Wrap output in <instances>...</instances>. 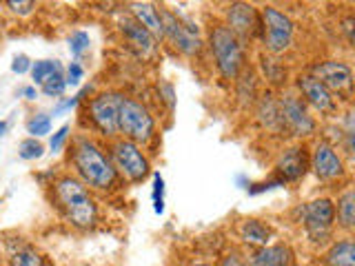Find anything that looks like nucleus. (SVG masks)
<instances>
[{
	"label": "nucleus",
	"mask_w": 355,
	"mask_h": 266,
	"mask_svg": "<svg viewBox=\"0 0 355 266\" xmlns=\"http://www.w3.org/2000/svg\"><path fill=\"white\" fill-rule=\"evenodd\" d=\"M73 162L78 173L83 175V180L96 188H109L116 180V169L111 166V162L87 140H80L76 144Z\"/></svg>",
	"instance_id": "obj_1"
},
{
	"label": "nucleus",
	"mask_w": 355,
	"mask_h": 266,
	"mask_svg": "<svg viewBox=\"0 0 355 266\" xmlns=\"http://www.w3.org/2000/svg\"><path fill=\"white\" fill-rule=\"evenodd\" d=\"M55 193H58L67 215H69V220L76 227L89 229L96 222V204L80 182L73 180V177H62V180H58V184H55Z\"/></svg>",
	"instance_id": "obj_2"
},
{
	"label": "nucleus",
	"mask_w": 355,
	"mask_h": 266,
	"mask_svg": "<svg viewBox=\"0 0 355 266\" xmlns=\"http://www.w3.org/2000/svg\"><path fill=\"white\" fill-rule=\"evenodd\" d=\"M211 49L225 78H236L242 64V47L229 27H216L211 31Z\"/></svg>",
	"instance_id": "obj_3"
},
{
	"label": "nucleus",
	"mask_w": 355,
	"mask_h": 266,
	"mask_svg": "<svg viewBox=\"0 0 355 266\" xmlns=\"http://www.w3.org/2000/svg\"><path fill=\"white\" fill-rule=\"evenodd\" d=\"M118 131L136 142H147L153 136V118L142 105L133 100H122L118 111Z\"/></svg>",
	"instance_id": "obj_4"
},
{
	"label": "nucleus",
	"mask_w": 355,
	"mask_h": 266,
	"mask_svg": "<svg viewBox=\"0 0 355 266\" xmlns=\"http://www.w3.org/2000/svg\"><path fill=\"white\" fill-rule=\"evenodd\" d=\"M264 44L271 53L284 51L293 38V22L275 7L264 9Z\"/></svg>",
	"instance_id": "obj_5"
},
{
	"label": "nucleus",
	"mask_w": 355,
	"mask_h": 266,
	"mask_svg": "<svg viewBox=\"0 0 355 266\" xmlns=\"http://www.w3.org/2000/svg\"><path fill=\"white\" fill-rule=\"evenodd\" d=\"M160 16V22H162V36L169 38L178 49L193 55L200 51V38H198V27H193L191 22L189 25H182L180 20H178L173 14H169V11H162Z\"/></svg>",
	"instance_id": "obj_6"
},
{
	"label": "nucleus",
	"mask_w": 355,
	"mask_h": 266,
	"mask_svg": "<svg viewBox=\"0 0 355 266\" xmlns=\"http://www.w3.org/2000/svg\"><path fill=\"white\" fill-rule=\"evenodd\" d=\"M304 227L313 242H324L329 238V231L336 218V209L329 200H315L304 206Z\"/></svg>",
	"instance_id": "obj_7"
},
{
	"label": "nucleus",
	"mask_w": 355,
	"mask_h": 266,
	"mask_svg": "<svg viewBox=\"0 0 355 266\" xmlns=\"http://www.w3.org/2000/svg\"><path fill=\"white\" fill-rule=\"evenodd\" d=\"M114 158L118 162V169L125 173L129 180L138 182L149 173V162L140 153V149L129 140H122L114 147Z\"/></svg>",
	"instance_id": "obj_8"
},
{
	"label": "nucleus",
	"mask_w": 355,
	"mask_h": 266,
	"mask_svg": "<svg viewBox=\"0 0 355 266\" xmlns=\"http://www.w3.org/2000/svg\"><path fill=\"white\" fill-rule=\"evenodd\" d=\"M122 100L125 98L118 94H103L89 105L94 122L107 133V136H116L118 133V111H120Z\"/></svg>",
	"instance_id": "obj_9"
},
{
	"label": "nucleus",
	"mask_w": 355,
	"mask_h": 266,
	"mask_svg": "<svg viewBox=\"0 0 355 266\" xmlns=\"http://www.w3.org/2000/svg\"><path fill=\"white\" fill-rule=\"evenodd\" d=\"M280 114H282V122H286L295 136H311L315 129V122L306 114L304 105L300 103L295 96H284L280 103Z\"/></svg>",
	"instance_id": "obj_10"
},
{
	"label": "nucleus",
	"mask_w": 355,
	"mask_h": 266,
	"mask_svg": "<svg viewBox=\"0 0 355 266\" xmlns=\"http://www.w3.org/2000/svg\"><path fill=\"white\" fill-rule=\"evenodd\" d=\"M313 78L324 85L329 91H351L353 78H351V69L342 62H322L313 69Z\"/></svg>",
	"instance_id": "obj_11"
},
{
	"label": "nucleus",
	"mask_w": 355,
	"mask_h": 266,
	"mask_svg": "<svg viewBox=\"0 0 355 266\" xmlns=\"http://www.w3.org/2000/svg\"><path fill=\"white\" fill-rule=\"evenodd\" d=\"M229 31L233 36H251L258 27V16H255V9L247 3H236L229 7Z\"/></svg>",
	"instance_id": "obj_12"
},
{
	"label": "nucleus",
	"mask_w": 355,
	"mask_h": 266,
	"mask_svg": "<svg viewBox=\"0 0 355 266\" xmlns=\"http://www.w3.org/2000/svg\"><path fill=\"white\" fill-rule=\"evenodd\" d=\"M313 169L322 180H333V177H340L344 173L342 160L329 144H318V149L313 153Z\"/></svg>",
	"instance_id": "obj_13"
},
{
	"label": "nucleus",
	"mask_w": 355,
	"mask_h": 266,
	"mask_svg": "<svg viewBox=\"0 0 355 266\" xmlns=\"http://www.w3.org/2000/svg\"><path fill=\"white\" fill-rule=\"evenodd\" d=\"M300 89H302V94L309 98V103L313 105L315 109H320V111H331L333 107H336L331 91L320 80H315L313 76L300 78Z\"/></svg>",
	"instance_id": "obj_14"
},
{
	"label": "nucleus",
	"mask_w": 355,
	"mask_h": 266,
	"mask_svg": "<svg viewBox=\"0 0 355 266\" xmlns=\"http://www.w3.org/2000/svg\"><path fill=\"white\" fill-rule=\"evenodd\" d=\"M306 164H309V160H306L304 149L293 147L280 158L277 169H280V173L286 177V180H297V177H302L306 173Z\"/></svg>",
	"instance_id": "obj_15"
},
{
	"label": "nucleus",
	"mask_w": 355,
	"mask_h": 266,
	"mask_svg": "<svg viewBox=\"0 0 355 266\" xmlns=\"http://www.w3.org/2000/svg\"><path fill=\"white\" fill-rule=\"evenodd\" d=\"M122 33H125L127 40L133 44V47H136L138 51H142V55L153 53V49H155L153 36H151V33L140 25V22L131 20V18L122 20Z\"/></svg>",
	"instance_id": "obj_16"
},
{
	"label": "nucleus",
	"mask_w": 355,
	"mask_h": 266,
	"mask_svg": "<svg viewBox=\"0 0 355 266\" xmlns=\"http://www.w3.org/2000/svg\"><path fill=\"white\" fill-rule=\"evenodd\" d=\"M131 9H133V16H136V22H140L151 36H158V38L162 36V22L158 16V9L149 3H133Z\"/></svg>",
	"instance_id": "obj_17"
},
{
	"label": "nucleus",
	"mask_w": 355,
	"mask_h": 266,
	"mask_svg": "<svg viewBox=\"0 0 355 266\" xmlns=\"http://www.w3.org/2000/svg\"><path fill=\"white\" fill-rule=\"evenodd\" d=\"M253 264L255 266H288L291 264V249L284 247V244L264 247L262 251L255 253Z\"/></svg>",
	"instance_id": "obj_18"
},
{
	"label": "nucleus",
	"mask_w": 355,
	"mask_h": 266,
	"mask_svg": "<svg viewBox=\"0 0 355 266\" xmlns=\"http://www.w3.org/2000/svg\"><path fill=\"white\" fill-rule=\"evenodd\" d=\"M329 264L331 266H355V247L351 240H342L329 251Z\"/></svg>",
	"instance_id": "obj_19"
},
{
	"label": "nucleus",
	"mask_w": 355,
	"mask_h": 266,
	"mask_svg": "<svg viewBox=\"0 0 355 266\" xmlns=\"http://www.w3.org/2000/svg\"><path fill=\"white\" fill-rule=\"evenodd\" d=\"M240 236L247 244H266L271 238V231L264 224H260L258 220H247L240 227Z\"/></svg>",
	"instance_id": "obj_20"
},
{
	"label": "nucleus",
	"mask_w": 355,
	"mask_h": 266,
	"mask_svg": "<svg viewBox=\"0 0 355 266\" xmlns=\"http://www.w3.org/2000/svg\"><path fill=\"white\" fill-rule=\"evenodd\" d=\"M11 264L14 266H47L42 255L31 247H20L18 251L11 253Z\"/></svg>",
	"instance_id": "obj_21"
},
{
	"label": "nucleus",
	"mask_w": 355,
	"mask_h": 266,
	"mask_svg": "<svg viewBox=\"0 0 355 266\" xmlns=\"http://www.w3.org/2000/svg\"><path fill=\"white\" fill-rule=\"evenodd\" d=\"M338 215L344 229H351L353 222H355V193L347 191L340 197V204H338Z\"/></svg>",
	"instance_id": "obj_22"
},
{
	"label": "nucleus",
	"mask_w": 355,
	"mask_h": 266,
	"mask_svg": "<svg viewBox=\"0 0 355 266\" xmlns=\"http://www.w3.org/2000/svg\"><path fill=\"white\" fill-rule=\"evenodd\" d=\"M260 118H262V122L269 129H280L282 127L280 107H277L273 100H264V103H262V107H260Z\"/></svg>",
	"instance_id": "obj_23"
},
{
	"label": "nucleus",
	"mask_w": 355,
	"mask_h": 266,
	"mask_svg": "<svg viewBox=\"0 0 355 266\" xmlns=\"http://www.w3.org/2000/svg\"><path fill=\"white\" fill-rule=\"evenodd\" d=\"M64 87H67V82H64L62 71H60V69H55V71L47 78V80L42 82V91H44V96L58 98V96H62Z\"/></svg>",
	"instance_id": "obj_24"
},
{
	"label": "nucleus",
	"mask_w": 355,
	"mask_h": 266,
	"mask_svg": "<svg viewBox=\"0 0 355 266\" xmlns=\"http://www.w3.org/2000/svg\"><path fill=\"white\" fill-rule=\"evenodd\" d=\"M55 69H60V64L58 62H51V60H38L36 64L31 66V76H33V82L36 85H42L47 78L55 71Z\"/></svg>",
	"instance_id": "obj_25"
},
{
	"label": "nucleus",
	"mask_w": 355,
	"mask_h": 266,
	"mask_svg": "<svg viewBox=\"0 0 355 266\" xmlns=\"http://www.w3.org/2000/svg\"><path fill=\"white\" fill-rule=\"evenodd\" d=\"M42 144L36 138H29V140H22L20 147H18V155L22 160H36L42 155Z\"/></svg>",
	"instance_id": "obj_26"
},
{
	"label": "nucleus",
	"mask_w": 355,
	"mask_h": 266,
	"mask_svg": "<svg viewBox=\"0 0 355 266\" xmlns=\"http://www.w3.org/2000/svg\"><path fill=\"white\" fill-rule=\"evenodd\" d=\"M27 129H29V133H31L33 138H40V136H44V133H49V129H51V118L44 116V114H38L36 118L29 120Z\"/></svg>",
	"instance_id": "obj_27"
},
{
	"label": "nucleus",
	"mask_w": 355,
	"mask_h": 266,
	"mask_svg": "<svg viewBox=\"0 0 355 266\" xmlns=\"http://www.w3.org/2000/svg\"><path fill=\"white\" fill-rule=\"evenodd\" d=\"M153 211L155 213L164 211V180L160 173L153 175Z\"/></svg>",
	"instance_id": "obj_28"
},
{
	"label": "nucleus",
	"mask_w": 355,
	"mask_h": 266,
	"mask_svg": "<svg viewBox=\"0 0 355 266\" xmlns=\"http://www.w3.org/2000/svg\"><path fill=\"white\" fill-rule=\"evenodd\" d=\"M69 49L73 55H80L85 49H89V36L85 31H76L73 36L69 38Z\"/></svg>",
	"instance_id": "obj_29"
},
{
	"label": "nucleus",
	"mask_w": 355,
	"mask_h": 266,
	"mask_svg": "<svg viewBox=\"0 0 355 266\" xmlns=\"http://www.w3.org/2000/svg\"><path fill=\"white\" fill-rule=\"evenodd\" d=\"M7 7L14 11V14H20V16H27L29 11L33 9V3L31 0H9Z\"/></svg>",
	"instance_id": "obj_30"
},
{
	"label": "nucleus",
	"mask_w": 355,
	"mask_h": 266,
	"mask_svg": "<svg viewBox=\"0 0 355 266\" xmlns=\"http://www.w3.org/2000/svg\"><path fill=\"white\" fill-rule=\"evenodd\" d=\"M83 80V66L80 64H78V62H71L69 64V69H67V85H78V82H80Z\"/></svg>",
	"instance_id": "obj_31"
},
{
	"label": "nucleus",
	"mask_w": 355,
	"mask_h": 266,
	"mask_svg": "<svg viewBox=\"0 0 355 266\" xmlns=\"http://www.w3.org/2000/svg\"><path fill=\"white\" fill-rule=\"evenodd\" d=\"M67 136H69V127H60L58 131L53 133V138H51V151H58V149H62V144H64V140H67Z\"/></svg>",
	"instance_id": "obj_32"
},
{
	"label": "nucleus",
	"mask_w": 355,
	"mask_h": 266,
	"mask_svg": "<svg viewBox=\"0 0 355 266\" xmlns=\"http://www.w3.org/2000/svg\"><path fill=\"white\" fill-rule=\"evenodd\" d=\"M29 66H31V62H29L27 55H16L14 62H11V71H14V73H25Z\"/></svg>",
	"instance_id": "obj_33"
},
{
	"label": "nucleus",
	"mask_w": 355,
	"mask_h": 266,
	"mask_svg": "<svg viewBox=\"0 0 355 266\" xmlns=\"http://www.w3.org/2000/svg\"><path fill=\"white\" fill-rule=\"evenodd\" d=\"M78 100H80V96H76V98H71V100H64L62 105H58V107H55V111H53V114H62L64 109H71V107H76V105H78Z\"/></svg>",
	"instance_id": "obj_34"
},
{
	"label": "nucleus",
	"mask_w": 355,
	"mask_h": 266,
	"mask_svg": "<svg viewBox=\"0 0 355 266\" xmlns=\"http://www.w3.org/2000/svg\"><path fill=\"white\" fill-rule=\"evenodd\" d=\"M220 266H242V262L236 258V255H229V258L222 260V264H220Z\"/></svg>",
	"instance_id": "obj_35"
},
{
	"label": "nucleus",
	"mask_w": 355,
	"mask_h": 266,
	"mask_svg": "<svg viewBox=\"0 0 355 266\" xmlns=\"http://www.w3.org/2000/svg\"><path fill=\"white\" fill-rule=\"evenodd\" d=\"M22 94L27 96V100H36V98H38L36 89H33V87H27V89H25V91H22Z\"/></svg>",
	"instance_id": "obj_36"
},
{
	"label": "nucleus",
	"mask_w": 355,
	"mask_h": 266,
	"mask_svg": "<svg viewBox=\"0 0 355 266\" xmlns=\"http://www.w3.org/2000/svg\"><path fill=\"white\" fill-rule=\"evenodd\" d=\"M5 131H7V122L0 120V136H5Z\"/></svg>",
	"instance_id": "obj_37"
},
{
	"label": "nucleus",
	"mask_w": 355,
	"mask_h": 266,
	"mask_svg": "<svg viewBox=\"0 0 355 266\" xmlns=\"http://www.w3.org/2000/svg\"><path fill=\"white\" fill-rule=\"evenodd\" d=\"M193 266H209V264H193Z\"/></svg>",
	"instance_id": "obj_38"
}]
</instances>
